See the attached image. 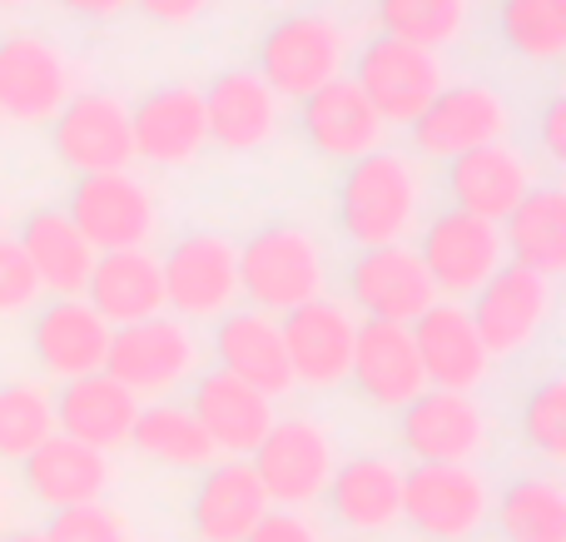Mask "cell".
<instances>
[{
  "label": "cell",
  "instance_id": "cell-1",
  "mask_svg": "<svg viewBox=\"0 0 566 542\" xmlns=\"http://www.w3.org/2000/svg\"><path fill=\"white\" fill-rule=\"evenodd\" d=\"M422 219V179L418 159L378 149L368 159H353L338 185V225L353 244L388 249L418 229Z\"/></svg>",
  "mask_w": 566,
  "mask_h": 542
},
{
  "label": "cell",
  "instance_id": "cell-2",
  "mask_svg": "<svg viewBox=\"0 0 566 542\" xmlns=\"http://www.w3.org/2000/svg\"><path fill=\"white\" fill-rule=\"evenodd\" d=\"M328 289V259L323 244L298 225L259 229L244 249H239V294L259 314H293V309L323 299Z\"/></svg>",
  "mask_w": 566,
  "mask_h": 542
},
{
  "label": "cell",
  "instance_id": "cell-3",
  "mask_svg": "<svg viewBox=\"0 0 566 542\" xmlns=\"http://www.w3.org/2000/svg\"><path fill=\"white\" fill-rule=\"evenodd\" d=\"M343 65H348V35L338 20L323 10H289L259 40L254 75L279 100H308L313 90L343 80Z\"/></svg>",
  "mask_w": 566,
  "mask_h": 542
},
{
  "label": "cell",
  "instance_id": "cell-4",
  "mask_svg": "<svg viewBox=\"0 0 566 542\" xmlns=\"http://www.w3.org/2000/svg\"><path fill=\"white\" fill-rule=\"evenodd\" d=\"M249 468L264 483L274 508H308L313 498H323L333 468H338V444L333 428L313 414H289L274 418V428L264 434V444L249 454Z\"/></svg>",
  "mask_w": 566,
  "mask_h": 542
},
{
  "label": "cell",
  "instance_id": "cell-5",
  "mask_svg": "<svg viewBox=\"0 0 566 542\" xmlns=\"http://www.w3.org/2000/svg\"><path fill=\"white\" fill-rule=\"evenodd\" d=\"M199 368V338L185 319L155 314L145 324H129L109 334L105 374L115 378L125 394L135 398H169L175 388H185Z\"/></svg>",
  "mask_w": 566,
  "mask_h": 542
},
{
  "label": "cell",
  "instance_id": "cell-6",
  "mask_svg": "<svg viewBox=\"0 0 566 542\" xmlns=\"http://www.w3.org/2000/svg\"><path fill=\"white\" fill-rule=\"evenodd\" d=\"M492 493L478 468L418 463L402 473V523L422 542H468L488 528Z\"/></svg>",
  "mask_w": 566,
  "mask_h": 542
},
{
  "label": "cell",
  "instance_id": "cell-7",
  "mask_svg": "<svg viewBox=\"0 0 566 542\" xmlns=\"http://www.w3.org/2000/svg\"><path fill=\"white\" fill-rule=\"evenodd\" d=\"M398 444L418 463L478 468L492 454V418L472 394H442L428 388L398 414Z\"/></svg>",
  "mask_w": 566,
  "mask_h": 542
},
{
  "label": "cell",
  "instance_id": "cell-8",
  "mask_svg": "<svg viewBox=\"0 0 566 542\" xmlns=\"http://www.w3.org/2000/svg\"><path fill=\"white\" fill-rule=\"evenodd\" d=\"M442 80H448V70H442L438 55L412 50L388 35H373L353 60V85L378 110L382 125H412L438 100Z\"/></svg>",
  "mask_w": 566,
  "mask_h": 542
},
{
  "label": "cell",
  "instance_id": "cell-9",
  "mask_svg": "<svg viewBox=\"0 0 566 542\" xmlns=\"http://www.w3.org/2000/svg\"><path fill=\"white\" fill-rule=\"evenodd\" d=\"M418 259H422V269H428L438 299L452 304V299L478 294V289L502 269L507 249H502L497 225L472 219V215H462V209H442V215H432L428 229H422Z\"/></svg>",
  "mask_w": 566,
  "mask_h": 542
},
{
  "label": "cell",
  "instance_id": "cell-10",
  "mask_svg": "<svg viewBox=\"0 0 566 542\" xmlns=\"http://www.w3.org/2000/svg\"><path fill=\"white\" fill-rule=\"evenodd\" d=\"M512 110L492 85H442L438 100L412 119V149L422 159H458L482 145H507Z\"/></svg>",
  "mask_w": 566,
  "mask_h": 542
},
{
  "label": "cell",
  "instance_id": "cell-11",
  "mask_svg": "<svg viewBox=\"0 0 566 542\" xmlns=\"http://www.w3.org/2000/svg\"><path fill=\"white\" fill-rule=\"evenodd\" d=\"M50 139H55V155L80 175H115L135 159L129 105L109 90H75L50 119Z\"/></svg>",
  "mask_w": 566,
  "mask_h": 542
},
{
  "label": "cell",
  "instance_id": "cell-12",
  "mask_svg": "<svg viewBox=\"0 0 566 542\" xmlns=\"http://www.w3.org/2000/svg\"><path fill=\"white\" fill-rule=\"evenodd\" d=\"M279 334H283V354H289L293 388L328 394V388L348 384L353 338H358V319L348 314V304L323 294V299H313V304L283 314Z\"/></svg>",
  "mask_w": 566,
  "mask_h": 542
},
{
  "label": "cell",
  "instance_id": "cell-13",
  "mask_svg": "<svg viewBox=\"0 0 566 542\" xmlns=\"http://www.w3.org/2000/svg\"><path fill=\"white\" fill-rule=\"evenodd\" d=\"M488 358H512L537 344V334L552 319V279H537L517 264H502L488 284L472 294L468 309Z\"/></svg>",
  "mask_w": 566,
  "mask_h": 542
},
{
  "label": "cell",
  "instance_id": "cell-14",
  "mask_svg": "<svg viewBox=\"0 0 566 542\" xmlns=\"http://www.w3.org/2000/svg\"><path fill=\"white\" fill-rule=\"evenodd\" d=\"M65 215L80 229V239L90 249H105V254L145 249L149 234H155V199L125 169H115V175H80Z\"/></svg>",
  "mask_w": 566,
  "mask_h": 542
},
{
  "label": "cell",
  "instance_id": "cell-15",
  "mask_svg": "<svg viewBox=\"0 0 566 542\" xmlns=\"http://www.w3.org/2000/svg\"><path fill=\"white\" fill-rule=\"evenodd\" d=\"M159 274L175 319H224L239 299V249L224 234H189L159 259Z\"/></svg>",
  "mask_w": 566,
  "mask_h": 542
},
{
  "label": "cell",
  "instance_id": "cell-16",
  "mask_svg": "<svg viewBox=\"0 0 566 542\" xmlns=\"http://www.w3.org/2000/svg\"><path fill=\"white\" fill-rule=\"evenodd\" d=\"M75 95V70L65 50L45 35L0 40V115L15 125H45Z\"/></svg>",
  "mask_w": 566,
  "mask_h": 542
},
{
  "label": "cell",
  "instance_id": "cell-17",
  "mask_svg": "<svg viewBox=\"0 0 566 542\" xmlns=\"http://www.w3.org/2000/svg\"><path fill=\"white\" fill-rule=\"evenodd\" d=\"M348 304L363 309V319L408 329L438 304V289H432L418 249L408 244L358 249V259L348 264Z\"/></svg>",
  "mask_w": 566,
  "mask_h": 542
},
{
  "label": "cell",
  "instance_id": "cell-18",
  "mask_svg": "<svg viewBox=\"0 0 566 542\" xmlns=\"http://www.w3.org/2000/svg\"><path fill=\"white\" fill-rule=\"evenodd\" d=\"M129 139L135 159L159 169L195 165L209 149V119H205V90L195 85H159L129 110Z\"/></svg>",
  "mask_w": 566,
  "mask_h": 542
},
{
  "label": "cell",
  "instance_id": "cell-19",
  "mask_svg": "<svg viewBox=\"0 0 566 542\" xmlns=\"http://www.w3.org/2000/svg\"><path fill=\"white\" fill-rule=\"evenodd\" d=\"M348 378L358 384L363 404L382 408V414H402L412 398L428 394V378H422L412 334L402 324H378V319H363L358 324Z\"/></svg>",
  "mask_w": 566,
  "mask_h": 542
},
{
  "label": "cell",
  "instance_id": "cell-20",
  "mask_svg": "<svg viewBox=\"0 0 566 542\" xmlns=\"http://www.w3.org/2000/svg\"><path fill=\"white\" fill-rule=\"evenodd\" d=\"M412 348H418V364L428 388H442V394H472L492 378V358L482 348L478 329H472L468 309L462 304H432L418 324L408 329Z\"/></svg>",
  "mask_w": 566,
  "mask_h": 542
},
{
  "label": "cell",
  "instance_id": "cell-21",
  "mask_svg": "<svg viewBox=\"0 0 566 542\" xmlns=\"http://www.w3.org/2000/svg\"><path fill=\"white\" fill-rule=\"evenodd\" d=\"M269 493L254 478L249 458H219L199 473L189 493V533L199 542H244L269 513Z\"/></svg>",
  "mask_w": 566,
  "mask_h": 542
},
{
  "label": "cell",
  "instance_id": "cell-22",
  "mask_svg": "<svg viewBox=\"0 0 566 542\" xmlns=\"http://www.w3.org/2000/svg\"><path fill=\"white\" fill-rule=\"evenodd\" d=\"M109 334L115 329L85 304V299H50L35 319H30V354L45 374L55 378H90L105 374Z\"/></svg>",
  "mask_w": 566,
  "mask_h": 542
},
{
  "label": "cell",
  "instance_id": "cell-23",
  "mask_svg": "<svg viewBox=\"0 0 566 542\" xmlns=\"http://www.w3.org/2000/svg\"><path fill=\"white\" fill-rule=\"evenodd\" d=\"M298 129L323 159H368L382 149L388 125L378 119V110L363 100V90L353 80H333V85L313 90L308 100H298Z\"/></svg>",
  "mask_w": 566,
  "mask_h": 542
},
{
  "label": "cell",
  "instance_id": "cell-24",
  "mask_svg": "<svg viewBox=\"0 0 566 542\" xmlns=\"http://www.w3.org/2000/svg\"><path fill=\"white\" fill-rule=\"evenodd\" d=\"M323 498H328L333 523L348 528V533H363V538L392 533L402 523V468L392 458L358 454L333 468Z\"/></svg>",
  "mask_w": 566,
  "mask_h": 542
},
{
  "label": "cell",
  "instance_id": "cell-25",
  "mask_svg": "<svg viewBox=\"0 0 566 542\" xmlns=\"http://www.w3.org/2000/svg\"><path fill=\"white\" fill-rule=\"evenodd\" d=\"M189 414L195 424L209 434L214 454H229V458H249L264 434L274 428V398L254 394L249 384L229 378L224 368H209V374L195 378V398H189Z\"/></svg>",
  "mask_w": 566,
  "mask_h": 542
},
{
  "label": "cell",
  "instance_id": "cell-26",
  "mask_svg": "<svg viewBox=\"0 0 566 542\" xmlns=\"http://www.w3.org/2000/svg\"><path fill=\"white\" fill-rule=\"evenodd\" d=\"M135 414H139V398L125 394L109 374L70 378L55 394V434L80 448H95V454H105V458L129 448Z\"/></svg>",
  "mask_w": 566,
  "mask_h": 542
},
{
  "label": "cell",
  "instance_id": "cell-27",
  "mask_svg": "<svg viewBox=\"0 0 566 542\" xmlns=\"http://www.w3.org/2000/svg\"><path fill=\"white\" fill-rule=\"evenodd\" d=\"M527 189H532V165L512 145L468 149V155H458L448 165L452 209H462L472 219H488V225H502L527 199Z\"/></svg>",
  "mask_w": 566,
  "mask_h": 542
},
{
  "label": "cell",
  "instance_id": "cell-28",
  "mask_svg": "<svg viewBox=\"0 0 566 542\" xmlns=\"http://www.w3.org/2000/svg\"><path fill=\"white\" fill-rule=\"evenodd\" d=\"M205 119L209 145L229 149V155H249L279 135V95L254 70H224L205 90Z\"/></svg>",
  "mask_w": 566,
  "mask_h": 542
},
{
  "label": "cell",
  "instance_id": "cell-29",
  "mask_svg": "<svg viewBox=\"0 0 566 542\" xmlns=\"http://www.w3.org/2000/svg\"><path fill=\"white\" fill-rule=\"evenodd\" d=\"M214 358L229 378L249 384L254 394H264V398L293 394V374H289V354H283L279 319L259 314V309H239V314L219 319Z\"/></svg>",
  "mask_w": 566,
  "mask_h": 542
},
{
  "label": "cell",
  "instance_id": "cell-30",
  "mask_svg": "<svg viewBox=\"0 0 566 542\" xmlns=\"http://www.w3.org/2000/svg\"><path fill=\"white\" fill-rule=\"evenodd\" d=\"M85 304L105 319L109 329H129L165 314V274L149 249H115L99 254L85 279Z\"/></svg>",
  "mask_w": 566,
  "mask_h": 542
},
{
  "label": "cell",
  "instance_id": "cell-31",
  "mask_svg": "<svg viewBox=\"0 0 566 542\" xmlns=\"http://www.w3.org/2000/svg\"><path fill=\"white\" fill-rule=\"evenodd\" d=\"M20 478H25V493L35 498L45 513H65V508L105 503L109 458L55 434L50 444H40L35 454L20 463Z\"/></svg>",
  "mask_w": 566,
  "mask_h": 542
},
{
  "label": "cell",
  "instance_id": "cell-32",
  "mask_svg": "<svg viewBox=\"0 0 566 542\" xmlns=\"http://www.w3.org/2000/svg\"><path fill=\"white\" fill-rule=\"evenodd\" d=\"M15 244L25 254V264L35 269L40 289H50L55 299L85 294V279L95 269V249L80 239V229L70 225L65 209H30Z\"/></svg>",
  "mask_w": 566,
  "mask_h": 542
},
{
  "label": "cell",
  "instance_id": "cell-33",
  "mask_svg": "<svg viewBox=\"0 0 566 542\" xmlns=\"http://www.w3.org/2000/svg\"><path fill=\"white\" fill-rule=\"evenodd\" d=\"M497 229L517 269L537 279H557L566 269V195L557 185H532L527 199Z\"/></svg>",
  "mask_w": 566,
  "mask_h": 542
},
{
  "label": "cell",
  "instance_id": "cell-34",
  "mask_svg": "<svg viewBox=\"0 0 566 542\" xmlns=\"http://www.w3.org/2000/svg\"><path fill=\"white\" fill-rule=\"evenodd\" d=\"M129 448H135L145 463L169 468V473H205L209 463H219L214 444H209V434L195 424L189 404H169V398L139 408L135 428H129Z\"/></svg>",
  "mask_w": 566,
  "mask_h": 542
},
{
  "label": "cell",
  "instance_id": "cell-35",
  "mask_svg": "<svg viewBox=\"0 0 566 542\" xmlns=\"http://www.w3.org/2000/svg\"><path fill=\"white\" fill-rule=\"evenodd\" d=\"M492 528L502 542H566V488L557 473L512 478L492 498Z\"/></svg>",
  "mask_w": 566,
  "mask_h": 542
},
{
  "label": "cell",
  "instance_id": "cell-36",
  "mask_svg": "<svg viewBox=\"0 0 566 542\" xmlns=\"http://www.w3.org/2000/svg\"><path fill=\"white\" fill-rule=\"evenodd\" d=\"M472 20V0H378V25L388 40L412 50H448Z\"/></svg>",
  "mask_w": 566,
  "mask_h": 542
},
{
  "label": "cell",
  "instance_id": "cell-37",
  "mask_svg": "<svg viewBox=\"0 0 566 542\" xmlns=\"http://www.w3.org/2000/svg\"><path fill=\"white\" fill-rule=\"evenodd\" d=\"M566 0H502L497 6V35L522 60L552 65L566 50Z\"/></svg>",
  "mask_w": 566,
  "mask_h": 542
},
{
  "label": "cell",
  "instance_id": "cell-38",
  "mask_svg": "<svg viewBox=\"0 0 566 542\" xmlns=\"http://www.w3.org/2000/svg\"><path fill=\"white\" fill-rule=\"evenodd\" d=\"M55 438V398L40 384H0V463H25Z\"/></svg>",
  "mask_w": 566,
  "mask_h": 542
},
{
  "label": "cell",
  "instance_id": "cell-39",
  "mask_svg": "<svg viewBox=\"0 0 566 542\" xmlns=\"http://www.w3.org/2000/svg\"><path fill=\"white\" fill-rule=\"evenodd\" d=\"M517 428H522V444H527L547 468L566 463V388H562L557 374L542 378V384L522 398Z\"/></svg>",
  "mask_w": 566,
  "mask_h": 542
},
{
  "label": "cell",
  "instance_id": "cell-40",
  "mask_svg": "<svg viewBox=\"0 0 566 542\" xmlns=\"http://www.w3.org/2000/svg\"><path fill=\"white\" fill-rule=\"evenodd\" d=\"M40 533L45 542H135V523L105 503H85L50 513V528H40Z\"/></svg>",
  "mask_w": 566,
  "mask_h": 542
},
{
  "label": "cell",
  "instance_id": "cell-41",
  "mask_svg": "<svg viewBox=\"0 0 566 542\" xmlns=\"http://www.w3.org/2000/svg\"><path fill=\"white\" fill-rule=\"evenodd\" d=\"M40 299V279L35 269L25 264V254H20L15 239H0V319L20 314V309H30Z\"/></svg>",
  "mask_w": 566,
  "mask_h": 542
},
{
  "label": "cell",
  "instance_id": "cell-42",
  "mask_svg": "<svg viewBox=\"0 0 566 542\" xmlns=\"http://www.w3.org/2000/svg\"><path fill=\"white\" fill-rule=\"evenodd\" d=\"M244 542H323V533H318V523H308L293 508H269Z\"/></svg>",
  "mask_w": 566,
  "mask_h": 542
},
{
  "label": "cell",
  "instance_id": "cell-43",
  "mask_svg": "<svg viewBox=\"0 0 566 542\" xmlns=\"http://www.w3.org/2000/svg\"><path fill=\"white\" fill-rule=\"evenodd\" d=\"M537 149H542V159H547V165H562V159H566V105H562V95H552L547 105H542Z\"/></svg>",
  "mask_w": 566,
  "mask_h": 542
},
{
  "label": "cell",
  "instance_id": "cell-44",
  "mask_svg": "<svg viewBox=\"0 0 566 542\" xmlns=\"http://www.w3.org/2000/svg\"><path fill=\"white\" fill-rule=\"evenodd\" d=\"M209 6H214V0H135V10H145L155 25H189V20H199Z\"/></svg>",
  "mask_w": 566,
  "mask_h": 542
},
{
  "label": "cell",
  "instance_id": "cell-45",
  "mask_svg": "<svg viewBox=\"0 0 566 542\" xmlns=\"http://www.w3.org/2000/svg\"><path fill=\"white\" fill-rule=\"evenodd\" d=\"M55 6L80 20H115V15H125L135 0H55Z\"/></svg>",
  "mask_w": 566,
  "mask_h": 542
},
{
  "label": "cell",
  "instance_id": "cell-46",
  "mask_svg": "<svg viewBox=\"0 0 566 542\" xmlns=\"http://www.w3.org/2000/svg\"><path fill=\"white\" fill-rule=\"evenodd\" d=\"M0 542H45L40 528H20V533H0Z\"/></svg>",
  "mask_w": 566,
  "mask_h": 542
},
{
  "label": "cell",
  "instance_id": "cell-47",
  "mask_svg": "<svg viewBox=\"0 0 566 542\" xmlns=\"http://www.w3.org/2000/svg\"><path fill=\"white\" fill-rule=\"evenodd\" d=\"M20 6H30V0H0V10H20Z\"/></svg>",
  "mask_w": 566,
  "mask_h": 542
},
{
  "label": "cell",
  "instance_id": "cell-48",
  "mask_svg": "<svg viewBox=\"0 0 566 542\" xmlns=\"http://www.w3.org/2000/svg\"><path fill=\"white\" fill-rule=\"evenodd\" d=\"M0 523H6V498H0Z\"/></svg>",
  "mask_w": 566,
  "mask_h": 542
}]
</instances>
